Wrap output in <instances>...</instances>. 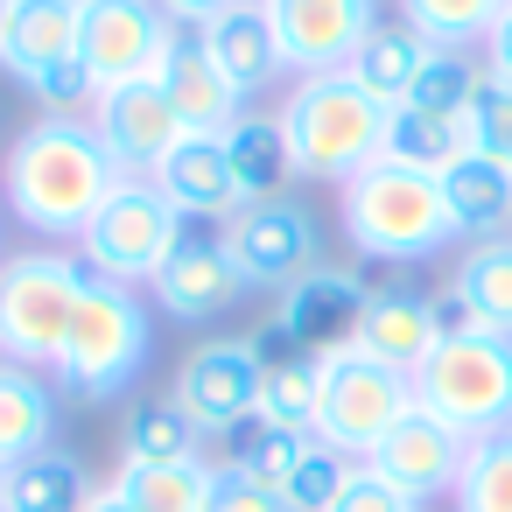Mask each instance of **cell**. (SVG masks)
<instances>
[{"mask_svg": "<svg viewBox=\"0 0 512 512\" xmlns=\"http://www.w3.org/2000/svg\"><path fill=\"white\" fill-rule=\"evenodd\" d=\"M148 351H155V316H148L141 288L85 274L71 337L57 351V386L92 400V407H106V400H120L148 372Z\"/></svg>", "mask_w": 512, "mask_h": 512, "instance_id": "277c9868", "label": "cell"}, {"mask_svg": "<svg viewBox=\"0 0 512 512\" xmlns=\"http://www.w3.org/2000/svg\"><path fill=\"white\" fill-rule=\"evenodd\" d=\"M0 260H8V253H0Z\"/></svg>", "mask_w": 512, "mask_h": 512, "instance_id": "7dc6e473", "label": "cell"}, {"mask_svg": "<svg viewBox=\"0 0 512 512\" xmlns=\"http://www.w3.org/2000/svg\"><path fill=\"white\" fill-rule=\"evenodd\" d=\"M78 36H85V0H15L8 43H0V71L29 99H43L50 113H92L99 85L78 57Z\"/></svg>", "mask_w": 512, "mask_h": 512, "instance_id": "52a82bcc", "label": "cell"}, {"mask_svg": "<svg viewBox=\"0 0 512 512\" xmlns=\"http://www.w3.org/2000/svg\"><path fill=\"white\" fill-rule=\"evenodd\" d=\"M57 435V393L36 365H8L0 358V463H22L36 449H50Z\"/></svg>", "mask_w": 512, "mask_h": 512, "instance_id": "484cf974", "label": "cell"}, {"mask_svg": "<svg viewBox=\"0 0 512 512\" xmlns=\"http://www.w3.org/2000/svg\"><path fill=\"white\" fill-rule=\"evenodd\" d=\"M197 36H204V50L218 57V71L239 85V99L274 92V78L288 71L281 36H274V15H267V0H232V8H225L218 22H204Z\"/></svg>", "mask_w": 512, "mask_h": 512, "instance_id": "44dd1931", "label": "cell"}, {"mask_svg": "<svg viewBox=\"0 0 512 512\" xmlns=\"http://www.w3.org/2000/svg\"><path fill=\"white\" fill-rule=\"evenodd\" d=\"M302 449H309L302 428H274V421L253 407L246 421H232L225 435H211V470H239V477H260V484L281 491V477L295 470Z\"/></svg>", "mask_w": 512, "mask_h": 512, "instance_id": "4316f807", "label": "cell"}, {"mask_svg": "<svg viewBox=\"0 0 512 512\" xmlns=\"http://www.w3.org/2000/svg\"><path fill=\"white\" fill-rule=\"evenodd\" d=\"M176 239H183V211L148 183V176H127L113 197H106V211L85 225V239L71 246L78 260H85V274H99V281H155L162 274V260L176 253Z\"/></svg>", "mask_w": 512, "mask_h": 512, "instance_id": "ba28073f", "label": "cell"}, {"mask_svg": "<svg viewBox=\"0 0 512 512\" xmlns=\"http://www.w3.org/2000/svg\"><path fill=\"white\" fill-rule=\"evenodd\" d=\"M8 22H15V0H0V43H8Z\"/></svg>", "mask_w": 512, "mask_h": 512, "instance_id": "ee69618b", "label": "cell"}, {"mask_svg": "<svg viewBox=\"0 0 512 512\" xmlns=\"http://www.w3.org/2000/svg\"><path fill=\"white\" fill-rule=\"evenodd\" d=\"M85 120L99 127L106 155H113L127 176H155V169H162V155H169V148L190 134V127H183V113L169 106L162 78H134V85H113V92H99Z\"/></svg>", "mask_w": 512, "mask_h": 512, "instance_id": "2e32d148", "label": "cell"}, {"mask_svg": "<svg viewBox=\"0 0 512 512\" xmlns=\"http://www.w3.org/2000/svg\"><path fill=\"white\" fill-rule=\"evenodd\" d=\"M155 8H162L176 29H204V22H218V15L232 8V0H155Z\"/></svg>", "mask_w": 512, "mask_h": 512, "instance_id": "ab89813d", "label": "cell"}, {"mask_svg": "<svg viewBox=\"0 0 512 512\" xmlns=\"http://www.w3.org/2000/svg\"><path fill=\"white\" fill-rule=\"evenodd\" d=\"M120 183H127V169L106 155V141L85 113H43L36 127L15 134L8 162H0V204L43 246H78Z\"/></svg>", "mask_w": 512, "mask_h": 512, "instance_id": "6da1fadb", "label": "cell"}, {"mask_svg": "<svg viewBox=\"0 0 512 512\" xmlns=\"http://www.w3.org/2000/svg\"><path fill=\"white\" fill-rule=\"evenodd\" d=\"M281 134L295 155V176L309 183H351L365 162L386 155V106L351 85V71L295 78L281 99Z\"/></svg>", "mask_w": 512, "mask_h": 512, "instance_id": "3957f363", "label": "cell"}, {"mask_svg": "<svg viewBox=\"0 0 512 512\" xmlns=\"http://www.w3.org/2000/svg\"><path fill=\"white\" fill-rule=\"evenodd\" d=\"M421 64H428V43H421L400 15H393V22L379 15V29L358 43V57H351L344 71H351V85H358V92H372V99L393 113V106H407V92H414Z\"/></svg>", "mask_w": 512, "mask_h": 512, "instance_id": "cb8c5ba5", "label": "cell"}, {"mask_svg": "<svg viewBox=\"0 0 512 512\" xmlns=\"http://www.w3.org/2000/svg\"><path fill=\"white\" fill-rule=\"evenodd\" d=\"M337 225L365 260H386V267H421V260H435L442 246L463 239L456 218H449L442 176L407 169L393 155H379L351 183H337Z\"/></svg>", "mask_w": 512, "mask_h": 512, "instance_id": "7a4b0ae2", "label": "cell"}, {"mask_svg": "<svg viewBox=\"0 0 512 512\" xmlns=\"http://www.w3.org/2000/svg\"><path fill=\"white\" fill-rule=\"evenodd\" d=\"M85 512H141V505H127V498L106 484V491H92V505H85Z\"/></svg>", "mask_w": 512, "mask_h": 512, "instance_id": "7bdbcfd3", "label": "cell"}, {"mask_svg": "<svg viewBox=\"0 0 512 512\" xmlns=\"http://www.w3.org/2000/svg\"><path fill=\"white\" fill-rule=\"evenodd\" d=\"M484 78H491L484 57H470V50H428L407 106L414 113H435V120H470V99L484 92Z\"/></svg>", "mask_w": 512, "mask_h": 512, "instance_id": "836d02e7", "label": "cell"}, {"mask_svg": "<svg viewBox=\"0 0 512 512\" xmlns=\"http://www.w3.org/2000/svg\"><path fill=\"white\" fill-rule=\"evenodd\" d=\"M351 470H358V456H344V449H330V442H316V435H309V449H302V456H295V470L281 477L288 512H330Z\"/></svg>", "mask_w": 512, "mask_h": 512, "instance_id": "d590c367", "label": "cell"}, {"mask_svg": "<svg viewBox=\"0 0 512 512\" xmlns=\"http://www.w3.org/2000/svg\"><path fill=\"white\" fill-rule=\"evenodd\" d=\"M407 414H414V379L393 372V365H372V358H358V351L344 344V351H330V372H323L309 435L365 463V456L386 442V428L407 421Z\"/></svg>", "mask_w": 512, "mask_h": 512, "instance_id": "9c48e42d", "label": "cell"}, {"mask_svg": "<svg viewBox=\"0 0 512 512\" xmlns=\"http://www.w3.org/2000/svg\"><path fill=\"white\" fill-rule=\"evenodd\" d=\"M148 295L162 302V316H176V323H218L239 295H253L246 288V274L232 267V253H225V225H211V218H183V239H176V253L162 260V274L148 281Z\"/></svg>", "mask_w": 512, "mask_h": 512, "instance_id": "7c38bea8", "label": "cell"}, {"mask_svg": "<svg viewBox=\"0 0 512 512\" xmlns=\"http://www.w3.org/2000/svg\"><path fill=\"white\" fill-rule=\"evenodd\" d=\"M260 372H267L260 344L218 337V344H197V351L183 358L169 400H176V407L190 414V428L211 442V435H225L232 421H246V414L260 407Z\"/></svg>", "mask_w": 512, "mask_h": 512, "instance_id": "5bb4252c", "label": "cell"}, {"mask_svg": "<svg viewBox=\"0 0 512 512\" xmlns=\"http://www.w3.org/2000/svg\"><path fill=\"white\" fill-rule=\"evenodd\" d=\"M225 253H232V267L246 274L253 295H288L309 267H323L316 218L295 197H267V204L232 211L225 218Z\"/></svg>", "mask_w": 512, "mask_h": 512, "instance_id": "30bf717a", "label": "cell"}, {"mask_svg": "<svg viewBox=\"0 0 512 512\" xmlns=\"http://www.w3.org/2000/svg\"><path fill=\"white\" fill-rule=\"evenodd\" d=\"M183 218H211V225H225L232 211H239V183H232V155H225V134H183L169 155H162V169L148 176Z\"/></svg>", "mask_w": 512, "mask_h": 512, "instance_id": "ffe728a7", "label": "cell"}, {"mask_svg": "<svg viewBox=\"0 0 512 512\" xmlns=\"http://www.w3.org/2000/svg\"><path fill=\"white\" fill-rule=\"evenodd\" d=\"M435 330H442V337H470V330H477V316L463 309V295H456V288H442V295H435Z\"/></svg>", "mask_w": 512, "mask_h": 512, "instance_id": "60d3db41", "label": "cell"}, {"mask_svg": "<svg viewBox=\"0 0 512 512\" xmlns=\"http://www.w3.org/2000/svg\"><path fill=\"white\" fill-rule=\"evenodd\" d=\"M484 71H491L498 85H512V8H505V22H498L491 43H484Z\"/></svg>", "mask_w": 512, "mask_h": 512, "instance_id": "b9f144b4", "label": "cell"}, {"mask_svg": "<svg viewBox=\"0 0 512 512\" xmlns=\"http://www.w3.org/2000/svg\"><path fill=\"white\" fill-rule=\"evenodd\" d=\"M330 512H421V505H414L400 484H386L372 463H358V470L344 477V491H337V505H330Z\"/></svg>", "mask_w": 512, "mask_h": 512, "instance_id": "74e56055", "label": "cell"}, {"mask_svg": "<svg viewBox=\"0 0 512 512\" xmlns=\"http://www.w3.org/2000/svg\"><path fill=\"white\" fill-rule=\"evenodd\" d=\"M225 155H232V183H239V211L246 204H267L295 183V155H288V134H281V113H246L232 134H225Z\"/></svg>", "mask_w": 512, "mask_h": 512, "instance_id": "d4e9b609", "label": "cell"}, {"mask_svg": "<svg viewBox=\"0 0 512 512\" xmlns=\"http://www.w3.org/2000/svg\"><path fill=\"white\" fill-rule=\"evenodd\" d=\"M85 288V260L71 246H29L0 260V358L57 372V351L71 337Z\"/></svg>", "mask_w": 512, "mask_h": 512, "instance_id": "8992f818", "label": "cell"}, {"mask_svg": "<svg viewBox=\"0 0 512 512\" xmlns=\"http://www.w3.org/2000/svg\"><path fill=\"white\" fill-rule=\"evenodd\" d=\"M323 372H330V351H274L267 372H260V414H267L274 428H302V435H309Z\"/></svg>", "mask_w": 512, "mask_h": 512, "instance_id": "f546056e", "label": "cell"}, {"mask_svg": "<svg viewBox=\"0 0 512 512\" xmlns=\"http://www.w3.org/2000/svg\"><path fill=\"white\" fill-rule=\"evenodd\" d=\"M169 43H176V22L155 8V0H85L78 57H85V71H92L99 92L155 78L169 64Z\"/></svg>", "mask_w": 512, "mask_h": 512, "instance_id": "8fae6325", "label": "cell"}, {"mask_svg": "<svg viewBox=\"0 0 512 512\" xmlns=\"http://www.w3.org/2000/svg\"><path fill=\"white\" fill-rule=\"evenodd\" d=\"M211 484H218V470L204 456H190V463H120L113 470V491L141 512H204Z\"/></svg>", "mask_w": 512, "mask_h": 512, "instance_id": "83f0119b", "label": "cell"}, {"mask_svg": "<svg viewBox=\"0 0 512 512\" xmlns=\"http://www.w3.org/2000/svg\"><path fill=\"white\" fill-rule=\"evenodd\" d=\"M400 22L428 50H484L505 22V0H400Z\"/></svg>", "mask_w": 512, "mask_h": 512, "instance_id": "4dcf8cb0", "label": "cell"}, {"mask_svg": "<svg viewBox=\"0 0 512 512\" xmlns=\"http://www.w3.org/2000/svg\"><path fill=\"white\" fill-rule=\"evenodd\" d=\"M470 148L477 155H498V162H512V85H498V78H484V92L470 99Z\"/></svg>", "mask_w": 512, "mask_h": 512, "instance_id": "8d00e7d4", "label": "cell"}, {"mask_svg": "<svg viewBox=\"0 0 512 512\" xmlns=\"http://www.w3.org/2000/svg\"><path fill=\"white\" fill-rule=\"evenodd\" d=\"M414 407L449 421L463 442L505 435L512 428V337H498V330L442 337L414 365Z\"/></svg>", "mask_w": 512, "mask_h": 512, "instance_id": "5b68a950", "label": "cell"}, {"mask_svg": "<svg viewBox=\"0 0 512 512\" xmlns=\"http://www.w3.org/2000/svg\"><path fill=\"white\" fill-rule=\"evenodd\" d=\"M365 281L351 274V267H309L281 302H274V323L260 330L267 344H260V358H274V351H344L351 344V330H358V316H365Z\"/></svg>", "mask_w": 512, "mask_h": 512, "instance_id": "4fadbf2b", "label": "cell"}, {"mask_svg": "<svg viewBox=\"0 0 512 512\" xmlns=\"http://www.w3.org/2000/svg\"><path fill=\"white\" fill-rule=\"evenodd\" d=\"M449 505L456 512H512V428L491 435V442H470Z\"/></svg>", "mask_w": 512, "mask_h": 512, "instance_id": "e575fe53", "label": "cell"}, {"mask_svg": "<svg viewBox=\"0 0 512 512\" xmlns=\"http://www.w3.org/2000/svg\"><path fill=\"white\" fill-rule=\"evenodd\" d=\"M386 155H393V162H407V169L442 176L456 155H470V127H463V120L414 113V106H393V113H386Z\"/></svg>", "mask_w": 512, "mask_h": 512, "instance_id": "d6a6232c", "label": "cell"}, {"mask_svg": "<svg viewBox=\"0 0 512 512\" xmlns=\"http://www.w3.org/2000/svg\"><path fill=\"white\" fill-rule=\"evenodd\" d=\"M281 57L295 78L316 71H344L358 57V43L379 29V0H267Z\"/></svg>", "mask_w": 512, "mask_h": 512, "instance_id": "9a60e30c", "label": "cell"}, {"mask_svg": "<svg viewBox=\"0 0 512 512\" xmlns=\"http://www.w3.org/2000/svg\"><path fill=\"white\" fill-rule=\"evenodd\" d=\"M449 288L463 295V309L477 316V330L512 337V232L477 239V246L456 260V281H449Z\"/></svg>", "mask_w": 512, "mask_h": 512, "instance_id": "f1b7e54d", "label": "cell"}, {"mask_svg": "<svg viewBox=\"0 0 512 512\" xmlns=\"http://www.w3.org/2000/svg\"><path fill=\"white\" fill-rule=\"evenodd\" d=\"M92 477L71 449H36L22 463H8V484H0V512H85L92 505Z\"/></svg>", "mask_w": 512, "mask_h": 512, "instance_id": "603a6c76", "label": "cell"}, {"mask_svg": "<svg viewBox=\"0 0 512 512\" xmlns=\"http://www.w3.org/2000/svg\"><path fill=\"white\" fill-rule=\"evenodd\" d=\"M442 344L435 330V295H414V288H372L365 295V316L351 330V351L372 358V365H393L414 379V365Z\"/></svg>", "mask_w": 512, "mask_h": 512, "instance_id": "d6986e66", "label": "cell"}, {"mask_svg": "<svg viewBox=\"0 0 512 512\" xmlns=\"http://www.w3.org/2000/svg\"><path fill=\"white\" fill-rule=\"evenodd\" d=\"M155 78H162V92H169V106L183 113V127H190V134H232V127L246 120L239 85L218 71V57L204 50V36H197V29H176L169 64H162Z\"/></svg>", "mask_w": 512, "mask_h": 512, "instance_id": "ac0fdd59", "label": "cell"}, {"mask_svg": "<svg viewBox=\"0 0 512 512\" xmlns=\"http://www.w3.org/2000/svg\"><path fill=\"white\" fill-rule=\"evenodd\" d=\"M204 449V435L190 428V414L176 400H134L120 421V463H190Z\"/></svg>", "mask_w": 512, "mask_h": 512, "instance_id": "1f68e13d", "label": "cell"}, {"mask_svg": "<svg viewBox=\"0 0 512 512\" xmlns=\"http://www.w3.org/2000/svg\"><path fill=\"white\" fill-rule=\"evenodd\" d=\"M463 456H470V442L449 428V421H435V414H407V421H393L386 428V442L365 456L386 484H400L414 505H428V498H442V491H456V477H463Z\"/></svg>", "mask_w": 512, "mask_h": 512, "instance_id": "e0dca14e", "label": "cell"}, {"mask_svg": "<svg viewBox=\"0 0 512 512\" xmlns=\"http://www.w3.org/2000/svg\"><path fill=\"white\" fill-rule=\"evenodd\" d=\"M505 8H512V0H505Z\"/></svg>", "mask_w": 512, "mask_h": 512, "instance_id": "bcb514c9", "label": "cell"}, {"mask_svg": "<svg viewBox=\"0 0 512 512\" xmlns=\"http://www.w3.org/2000/svg\"><path fill=\"white\" fill-rule=\"evenodd\" d=\"M442 197H449L456 232H470V239H498V232L512 225V162L470 148V155H456V162L442 169Z\"/></svg>", "mask_w": 512, "mask_h": 512, "instance_id": "7402d4cb", "label": "cell"}, {"mask_svg": "<svg viewBox=\"0 0 512 512\" xmlns=\"http://www.w3.org/2000/svg\"><path fill=\"white\" fill-rule=\"evenodd\" d=\"M0 484H8V463H0Z\"/></svg>", "mask_w": 512, "mask_h": 512, "instance_id": "f6af8a7d", "label": "cell"}, {"mask_svg": "<svg viewBox=\"0 0 512 512\" xmlns=\"http://www.w3.org/2000/svg\"><path fill=\"white\" fill-rule=\"evenodd\" d=\"M204 512H288V498H281L274 484H260V477L218 470V484H211V505H204Z\"/></svg>", "mask_w": 512, "mask_h": 512, "instance_id": "f35d334b", "label": "cell"}]
</instances>
